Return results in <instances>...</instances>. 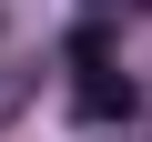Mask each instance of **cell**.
I'll return each instance as SVG.
<instances>
[{"mask_svg":"<svg viewBox=\"0 0 152 142\" xmlns=\"http://www.w3.org/2000/svg\"><path fill=\"white\" fill-rule=\"evenodd\" d=\"M81 122H132V81L91 71V81H81Z\"/></svg>","mask_w":152,"mask_h":142,"instance_id":"1","label":"cell"},{"mask_svg":"<svg viewBox=\"0 0 152 142\" xmlns=\"http://www.w3.org/2000/svg\"><path fill=\"white\" fill-rule=\"evenodd\" d=\"M71 61H81V71H102V61H112V31H102V20H81V31H71Z\"/></svg>","mask_w":152,"mask_h":142,"instance_id":"2","label":"cell"},{"mask_svg":"<svg viewBox=\"0 0 152 142\" xmlns=\"http://www.w3.org/2000/svg\"><path fill=\"white\" fill-rule=\"evenodd\" d=\"M10 102H20V91H10V81H0V122H10Z\"/></svg>","mask_w":152,"mask_h":142,"instance_id":"3","label":"cell"}]
</instances>
